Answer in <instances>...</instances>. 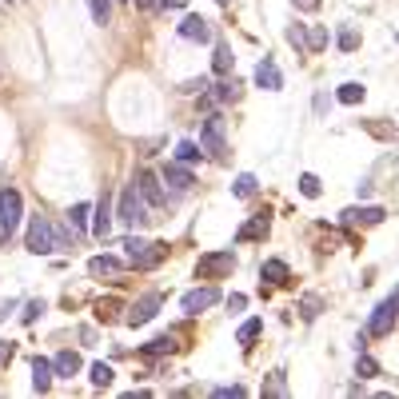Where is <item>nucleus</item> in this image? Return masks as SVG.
<instances>
[{
	"mask_svg": "<svg viewBox=\"0 0 399 399\" xmlns=\"http://www.w3.org/2000/svg\"><path fill=\"white\" fill-rule=\"evenodd\" d=\"M20 212H24V200L16 188H0V244H12L16 228H20Z\"/></svg>",
	"mask_w": 399,
	"mask_h": 399,
	"instance_id": "obj_1",
	"label": "nucleus"
},
{
	"mask_svg": "<svg viewBox=\"0 0 399 399\" xmlns=\"http://www.w3.org/2000/svg\"><path fill=\"white\" fill-rule=\"evenodd\" d=\"M148 207H152V204L140 196V188H136V184H128V188L120 192V212H116V216H120L124 228H144V223L152 220V216H148Z\"/></svg>",
	"mask_w": 399,
	"mask_h": 399,
	"instance_id": "obj_2",
	"label": "nucleus"
},
{
	"mask_svg": "<svg viewBox=\"0 0 399 399\" xmlns=\"http://www.w3.org/2000/svg\"><path fill=\"white\" fill-rule=\"evenodd\" d=\"M124 255L132 260V268H156L160 260H164V244H148L140 236H124Z\"/></svg>",
	"mask_w": 399,
	"mask_h": 399,
	"instance_id": "obj_3",
	"label": "nucleus"
},
{
	"mask_svg": "<svg viewBox=\"0 0 399 399\" xmlns=\"http://www.w3.org/2000/svg\"><path fill=\"white\" fill-rule=\"evenodd\" d=\"M28 252L32 255L56 252V232H52V223L44 216H32V223H28Z\"/></svg>",
	"mask_w": 399,
	"mask_h": 399,
	"instance_id": "obj_4",
	"label": "nucleus"
},
{
	"mask_svg": "<svg viewBox=\"0 0 399 399\" xmlns=\"http://www.w3.org/2000/svg\"><path fill=\"white\" fill-rule=\"evenodd\" d=\"M232 268H236V255H232V248H223V252L200 255V264H196V275H204V280H216V275H228Z\"/></svg>",
	"mask_w": 399,
	"mask_h": 399,
	"instance_id": "obj_5",
	"label": "nucleus"
},
{
	"mask_svg": "<svg viewBox=\"0 0 399 399\" xmlns=\"http://www.w3.org/2000/svg\"><path fill=\"white\" fill-rule=\"evenodd\" d=\"M396 316H399V296H387V300L371 312V319H367V335H387L396 328Z\"/></svg>",
	"mask_w": 399,
	"mask_h": 399,
	"instance_id": "obj_6",
	"label": "nucleus"
},
{
	"mask_svg": "<svg viewBox=\"0 0 399 399\" xmlns=\"http://www.w3.org/2000/svg\"><path fill=\"white\" fill-rule=\"evenodd\" d=\"M200 144H204L216 160H223L228 140H223V120H220V116H207V120H204V128H200Z\"/></svg>",
	"mask_w": 399,
	"mask_h": 399,
	"instance_id": "obj_7",
	"label": "nucleus"
},
{
	"mask_svg": "<svg viewBox=\"0 0 399 399\" xmlns=\"http://www.w3.org/2000/svg\"><path fill=\"white\" fill-rule=\"evenodd\" d=\"M160 303H164V296H144V300H136L132 303V312H128V328H144L148 319H156V312H160Z\"/></svg>",
	"mask_w": 399,
	"mask_h": 399,
	"instance_id": "obj_8",
	"label": "nucleus"
},
{
	"mask_svg": "<svg viewBox=\"0 0 399 399\" xmlns=\"http://www.w3.org/2000/svg\"><path fill=\"white\" fill-rule=\"evenodd\" d=\"M255 84L268 88V92H280V88H284V76H280V68H275L271 56H264V60L255 64Z\"/></svg>",
	"mask_w": 399,
	"mask_h": 399,
	"instance_id": "obj_9",
	"label": "nucleus"
},
{
	"mask_svg": "<svg viewBox=\"0 0 399 399\" xmlns=\"http://www.w3.org/2000/svg\"><path fill=\"white\" fill-rule=\"evenodd\" d=\"M216 300H220V291H216V287H196V291L184 296V312H188V316H200V312H207Z\"/></svg>",
	"mask_w": 399,
	"mask_h": 399,
	"instance_id": "obj_10",
	"label": "nucleus"
},
{
	"mask_svg": "<svg viewBox=\"0 0 399 399\" xmlns=\"http://www.w3.org/2000/svg\"><path fill=\"white\" fill-rule=\"evenodd\" d=\"M52 380H56V367H52V359H44V355H36L32 359V387L44 396L48 387H52Z\"/></svg>",
	"mask_w": 399,
	"mask_h": 399,
	"instance_id": "obj_11",
	"label": "nucleus"
},
{
	"mask_svg": "<svg viewBox=\"0 0 399 399\" xmlns=\"http://www.w3.org/2000/svg\"><path fill=\"white\" fill-rule=\"evenodd\" d=\"M339 216H343L348 228H355V223H380L387 212H383L380 204H367V207H348V212H339Z\"/></svg>",
	"mask_w": 399,
	"mask_h": 399,
	"instance_id": "obj_12",
	"label": "nucleus"
},
{
	"mask_svg": "<svg viewBox=\"0 0 399 399\" xmlns=\"http://www.w3.org/2000/svg\"><path fill=\"white\" fill-rule=\"evenodd\" d=\"M136 188H140V196H144L152 207L164 204V188H160V176H156V172H140V176H136Z\"/></svg>",
	"mask_w": 399,
	"mask_h": 399,
	"instance_id": "obj_13",
	"label": "nucleus"
},
{
	"mask_svg": "<svg viewBox=\"0 0 399 399\" xmlns=\"http://www.w3.org/2000/svg\"><path fill=\"white\" fill-rule=\"evenodd\" d=\"M180 36H184V40H200V44H204V40H212V24H207L204 16H184V24H180Z\"/></svg>",
	"mask_w": 399,
	"mask_h": 399,
	"instance_id": "obj_14",
	"label": "nucleus"
},
{
	"mask_svg": "<svg viewBox=\"0 0 399 399\" xmlns=\"http://www.w3.org/2000/svg\"><path fill=\"white\" fill-rule=\"evenodd\" d=\"M160 180H164L172 192H188L192 184H196V180H192V172H188V168H180V164H168V168L160 172Z\"/></svg>",
	"mask_w": 399,
	"mask_h": 399,
	"instance_id": "obj_15",
	"label": "nucleus"
},
{
	"mask_svg": "<svg viewBox=\"0 0 399 399\" xmlns=\"http://www.w3.org/2000/svg\"><path fill=\"white\" fill-rule=\"evenodd\" d=\"M52 367H56V375H64V380H72L80 371V355L76 351H60L56 359H52Z\"/></svg>",
	"mask_w": 399,
	"mask_h": 399,
	"instance_id": "obj_16",
	"label": "nucleus"
},
{
	"mask_svg": "<svg viewBox=\"0 0 399 399\" xmlns=\"http://www.w3.org/2000/svg\"><path fill=\"white\" fill-rule=\"evenodd\" d=\"M108 223H112V207H108V196L96 204V220H92V236H108Z\"/></svg>",
	"mask_w": 399,
	"mask_h": 399,
	"instance_id": "obj_17",
	"label": "nucleus"
},
{
	"mask_svg": "<svg viewBox=\"0 0 399 399\" xmlns=\"http://www.w3.org/2000/svg\"><path fill=\"white\" fill-rule=\"evenodd\" d=\"M264 236H268V216H255L252 223H244V228L236 232L239 244H244V239H264Z\"/></svg>",
	"mask_w": 399,
	"mask_h": 399,
	"instance_id": "obj_18",
	"label": "nucleus"
},
{
	"mask_svg": "<svg viewBox=\"0 0 399 399\" xmlns=\"http://www.w3.org/2000/svg\"><path fill=\"white\" fill-rule=\"evenodd\" d=\"M88 271H92V275H120V260H112V255H92V260H88Z\"/></svg>",
	"mask_w": 399,
	"mask_h": 399,
	"instance_id": "obj_19",
	"label": "nucleus"
},
{
	"mask_svg": "<svg viewBox=\"0 0 399 399\" xmlns=\"http://www.w3.org/2000/svg\"><path fill=\"white\" fill-rule=\"evenodd\" d=\"M260 275H264V280H271V284H284V280H287V264H284V260H264Z\"/></svg>",
	"mask_w": 399,
	"mask_h": 399,
	"instance_id": "obj_20",
	"label": "nucleus"
},
{
	"mask_svg": "<svg viewBox=\"0 0 399 399\" xmlns=\"http://www.w3.org/2000/svg\"><path fill=\"white\" fill-rule=\"evenodd\" d=\"M255 188H260V184H255V176H252V172H239L236 184H232V196L248 200V196H255Z\"/></svg>",
	"mask_w": 399,
	"mask_h": 399,
	"instance_id": "obj_21",
	"label": "nucleus"
},
{
	"mask_svg": "<svg viewBox=\"0 0 399 399\" xmlns=\"http://www.w3.org/2000/svg\"><path fill=\"white\" fill-rule=\"evenodd\" d=\"M232 60H236V56H232V48H228V44H216V56H212V68H216L220 76H228V72H232Z\"/></svg>",
	"mask_w": 399,
	"mask_h": 399,
	"instance_id": "obj_22",
	"label": "nucleus"
},
{
	"mask_svg": "<svg viewBox=\"0 0 399 399\" xmlns=\"http://www.w3.org/2000/svg\"><path fill=\"white\" fill-rule=\"evenodd\" d=\"M164 351H176V335H156L144 343V355H164Z\"/></svg>",
	"mask_w": 399,
	"mask_h": 399,
	"instance_id": "obj_23",
	"label": "nucleus"
},
{
	"mask_svg": "<svg viewBox=\"0 0 399 399\" xmlns=\"http://www.w3.org/2000/svg\"><path fill=\"white\" fill-rule=\"evenodd\" d=\"M335 96H339V104H364V84H339V92H335Z\"/></svg>",
	"mask_w": 399,
	"mask_h": 399,
	"instance_id": "obj_24",
	"label": "nucleus"
},
{
	"mask_svg": "<svg viewBox=\"0 0 399 399\" xmlns=\"http://www.w3.org/2000/svg\"><path fill=\"white\" fill-rule=\"evenodd\" d=\"M260 332H264V319H248V323H239L236 343H244V348H248V343H252V339H255Z\"/></svg>",
	"mask_w": 399,
	"mask_h": 399,
	"instance_id": "obj_25",
	"label": "nucleus"
},
{
	"mask_svg": "<svg viewBox=\"0 0 399 399\" xmlns=\"http://www.w3.org/2000/svg\"><path fill=\"white\" fill-rule=\"evenodd\" d=\"M88 216H92V207H88V204H72V207H68V223H72V228H80V232H84V228H92V223H88Z\"/></svg>",
	"mask_w": 399,
	"mask_h": 399,
	"instance_id": "obj_26",
	"label": "nucleus"
},
{
	"mask_svg": "<svg viewBox=\"0 0 399 399\" xmlns=\"http://www.w3.org/2000/svg\"><path fill=\"white\" fill-rule=\"evenodd\" d=\"M355 375H359V380H375V375H380V364H375L371 355L359 351V359H355Z\"/></svg>",
	"mask_w": 399,
	"mask_h": 399,
	"instance_id": "obj_27",
	"label": "nucleus"
},
{
	"mask_svg": "<svg viewBox=\"0 0 399 399\" xmlns=\"http://www.w3.org/2000/svg\"><path fill=\"white\" fill-rule=\"evenodd\" d=\"M200 156H204V152H200L192 140H180V144H176V160H180V164H196Z\"/></svg>",
	"mask_w": 399,
	"mask_h": 399,
	"instance_id": "obj_28",
	"label": "nucleus"
},
{
	"mask_svg": "<svg viewBox=\"0 0 399 399\" xmlns=\"http://www.w3.org/2000/svg\"><path fill=\"white\" fill-rule=\"evenodd\" d=\"M96 24H112V0H88Z\"/></svg>",
	"mask_w": 399,
	"mask_h": 399,
	"instance_id": "obj_29",
	"label": "nucleus"
},
{
	"mask_svg": "<svg viewBox=\"0 0 399 399\" xmlns=\"http://www.w3.org/2000/svg\"><path fill=\"white\" fill-rule=\"evenodd\" d=\"M236 80H223V84H216V96H212V100H216V104H228V100H236Z\"/></svg>",
	"mask_w": 399,
	"mask_h": 399,
	"instance_id": "obj_30",
	"label": "nucleus"
},
{
	"mask_svg": "<svg viewBox=\"0 0 399 399\" xmlns=\"http://www.w3.org/2000/svg\"><path fill=\"white\" fill-rule=\"evenodd\" d=\"M88 375H92L96 387H108V383H112V367L108 364H92V367H88Z\"/></svg>",
	"mask_w": 399,
	"mask_h": 399,
	"instance_id": "obj_31",
	"label": "nucleus"
},
{
	"mask_svg": "<svg viewBox=\"0 0 399 399\" xmlns=\"http://www.w3.org/2000/svg\"><path fill=\"white\" fill-rule=\"evenodd\" d=\"M300 192L307 196V200H316V196H319L323 188H319V180H316L312 172H303V176H300Z\"/></svg>",
	"mask_w": 399,
	"mask_h": 399,
	"instance_id": "obj_32",
	"label": "nucleus"
},
{
	"mask_svg": "<svg viewBox=\"0 0 399 399\" xmlns=\"http://www.w3.org/2000/svg\"><path fill=\"white\" fill-rule=\"evenodd\" d=\"M339 48H343V52L359 48V32H355V28H339Z\"/></svg>",
	"mask_w": 399,
	"mask_h": 399,
	"instance_id": "obj_33",
	"label": "nucleus"
},
{
	"mask_svg": "<svg viewBox=\"0 0 399 399\" xmlns=\"http://www.w3.org/2000/svg\"><path fill=\"white\" fill-rule=\"evenodd\" d=\"M287 40L296 44V52H307V36H303L300 24H291V28H287Z\"/></svg>",
	"mask_w": 399,
	"mask_h": 399,
	"instance_id": "obj_34",
	"label": "nucleus"
},
{
	"mask_svg": "<svg viewBox=\"0 0 399 399\" xmlns=\"http://www.w3.org/2000/svg\"><path fill=\"white\" fill-rule=\"evenodd\" d=\"M323 44H328V32H323V28H312V32H307V52H319Z\"/></svg>",
	"mask_w": 399,
	"mask_h": 399,
	"instance_id": "obj_35",
	"label": "nucleus"
},
{
	"mask_svg": "<svg viewBox=\"0 0 399 399\" xmlns=\"http://www.w3.org/2000/svg\"><path fill=\"white\" fill-rule=\"evenodd\" d=\"M212 396H216V399H244V396H248V391H244L239 383H232V387H216Z\"/></svg>",
	"mask_w": 399,
	"mask_h": 399,
	"instance_id": "obj_36",
	"label": "nucleus"
},
{
	"mask_svg": "<svg viewBox=\"0 0 399 399\" xmlns=\"http://www.w3.org/2000/svg\"><path fill=\"white\" fill-rule=\"evenodd\" d=\"M40 312H44V300H32V303H24V323H36V316H40Z\"/></svg>",
	"mask_w": 399,
	"mask_h": 399,
	"instance_id": "obj_37",
	"label": "nucleus"
},
{
	"mask_svg": "<svg viewBox=\"0 0 399 399\" xmlns=\"http://www.w3.org/2000/svg\"><path fill=\"white\" fill-rule=\"evenodd\" d=\"M180 92H188V96H196V92H200V96H204V92H207V80H204V76H200V80H188V84H184Z\"/></svg>",
	"mask_w": 399,
	"mask_h": 399,
	"instance_id": "obj_38",
	"label": "nucleus"
},
{
	"mask_svg": "<svg viewBox=\"0 0 399 399\" xmlns=\"http://www.w3.org/2000/svg\"><path fill=\"white\" fill-rule=\"evenodd\" d=\"M303 316H307V319L319 316V296H307V300H303Z\"/></svg>",
	"mask_w": 399,
	"mask_h": 399,
	"instance_id": "obj_39",
	"label": "nucleus"
},
{
	"mask_svg": "<svg viewBox=\"0 0 399 399\" xmlns=\"http://www.w3.org/2000/svg\"><path fill=\"white\" fill-rule=\"evenodd\" d=\"M268 391H271V396H284V375H280V371H275V375H271Z\"/></svg>",
	"mask_w": 399,
	"mask_h": 399,
	"instance_id": "obj_40",
	"label": "nucleus"
},
{
	"mask_svg": "<svg viewBox=\"0 0 399 399\" xmlns=\"http://www.w3.org/2000/svg\"><path fill=\"white\" fill-rule=\"evenodd\" d=\"M244 303H248L244 296H232V300H228V307H232V312H244Z\"/></svg>",
	"mask_w": 399,
	"mask_h": 399,
	"instance_id": "obj_41",
	"label": "nucleus"
},
{
	"mask_svg": "<svg viewBox=\"0 0 399 399\" xmlns=\"http://www.w3.org/2000/svg\"><path fill=\"white\" fill-rule=\"evenodd\" d=\"M291 4H296V8H303V12H312V8H316L319 0H291Z\"/></svg>",
	"mask_w": 399,
	"mask_h": 399,
	"instance_id": "obj_42",
	"label": "nucleus"
},
{
	"mask_svg": "<svg viewBox=\"0 0 399 399\" xmlns=\"http://www.w3.org/2000/svg\"><path fill=\"white\" fill-rule=\"evenodd\" d=\"M160 8H184V0H160Z\"/></svg>",
	"mask_w": 399,
	"mask_h": 399,
	"instance_id": "obj_43",
	"label": "nucleus"
},
{
	"mask_svg": "<svg viewBox=\"0 0 399 399\" xmlns=\"http://www.w3.org/2000/svg\"><path fill=\"white\" fill-rule=\"evenodd\" d=\"M136 4H140V8H148V12H152V8H160V0H136Z\"/></svg>",
	"mask_w": 399,
	"mask_h": 399,
	"instance_id": "obj_44",
	"label": "nucleus"
},
{
	"mask_svg": "<svg viewBox=\"0 0 399 399\" xmlns=\"http://www.w3.org/2000/svg\"><path fill=\"white\" fill-rule=\"evenodd\" d=\"M4 355H12V343H0V359H4Z\"/></svg>",
	"mask_w": 399,
	"mask_h": 399,
	"instance_id": "obj_45",
	"label": "nucleus"
},
{
	"mask_svg": "<svg viewBox=\"0 0 399 399\" xmlns=\"http://www.w3.org/2000/svg\"><path fill=\"white\" fill-rule=\"evenodd\" d=\"M216 4H228V0H216Z\"/></svg>",
	"mask_w": 399,
	"mask_h": 399,
	"instance_id": "obj_46",
	"label": "nucleus"
}]
</instances>
